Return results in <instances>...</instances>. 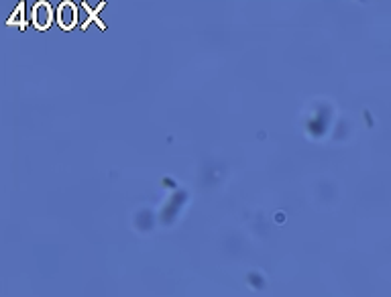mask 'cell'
Returning <instances> with one entry per match:
<instances>
[{"mask_svg":"<svg viewBox=\"0 0 391 297\" xmlns=\"http://www.w3.org/2000/svg\"><path fill=\"white\" fill-rule=\"evenodd\" d=\"M76 19H78L76 17V9L72 5H68V3L61 5V9H59V21H61V25L63 27H72Z\"/></svg>","mask_w":391,"mask_h":297,"instance_id":"6da1fadb","label":"cell"}]
</instances>
